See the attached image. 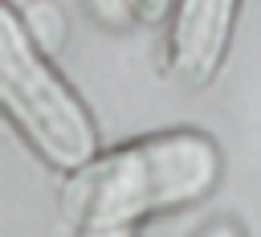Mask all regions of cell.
<instances>
[{"mask_svg":"<svg viewBox=\"0 0 261 237\" xmlns=\"http://www.w3.org/2000/svg\"><path fill=\"white\" fill-rule=\"evenodd\" d=\"M200 237H241V233H237L232 225H224V221H220V225H212V229H204Z\"/></svg>","mask_w":261,"mask_h":237,"instance_id":"obj_6","label":"cell"},{"mask_svg":"<svg viewBox=\"0 0 261 237\" xmlns=\"http://www.w3.org/2000/svg\"><path fill=\"white\" fill-rule=\"evenodd\" d=\"M0 110L29 139V147L61 168L77 172L98 155V131L82 98L49 65L29 25L0 0Z\"/></svg>","mask_w":261,"mask_h":237,"instance_id":"obj_2","label":"cell"},{"mask_svg":"<svg viewBox=\"0 0 261 237\" xmlns=\"http://www.w3.org/2000/svg\"><path fill=\"white\" fill-rule=\"evenodd\" d=\"M167 4H171V0H118V8H122V12H130V16L147 20V25H151V20H159V16L167 12Z\"/></svg>","mask_w":261,"mask_h":237,"instance_id":"obj_4","label":"cell"},{"mask_svg":"<svg viewBox=\"0 0 261 237\" xmlns=\"http://www.w3.org/2000/svg\"><path fill=\"white\" fill-rule=\"evenodd\" d=\"M237 4L241 0H175L171 37H167V65L179 86L200 90L216 78L220 61L228 53Z\"/></svg>","mask_w":261,"mask_h":237,"instance_id":"obj_3","label":"cell"},{"mask_svg":"<svg viewBox=\"0 0 261 237\" xmlns=\"http://www.w3.org/2000/svg\"><path fill=\"white\" fill-rule=\"evenodd\" d=\"M216 176L220 151L208 135H147L69 172L61 188V212L73 229H135L143 217L208 196Z\"/></svg>","mask_w":261,"mask_h":237,"instance_id":"obj_1","label":"cell"},{"mask_svg":"<svg viewBox=\"0 0 261 237\" xmlns=\"http://www.w3.org/2000/svg\"><path fill=\"white\" fill-rule=\"evenodd\" d=\"M77 237H130V229H77Z\"/></svg>","mask_w":261,"mask_h":237,"instance_id":"obj_5","label":"cell"}]
</instances>
